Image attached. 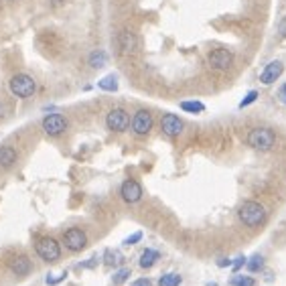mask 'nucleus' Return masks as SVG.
Segmentation results:
<instances>
[{
    "mask_svg": "<svg viewBox=\"0 0 286 286\" xmlns=\"http://www.w3.org/2000/svg\"><path fill=\"white\" fill-rule=\"evenodd\" d=\"M246 266H248L250 272H260V270L264 268V256H262V254H254V256H250V258L246 260Z\"/></svg>",
    "mask_w": 286,
    "mask_h": 286,
    "instance_id": "nucleus-21",
    "label": "nucleus"
},
{
    "mask_svg": "<svg viewBox=\"0 0 286 286\" xmlns=\"http://www.w3.org/2000/svg\"><path fill=\"white\" fill-rule=\"evenodd\" d=\"M67 278V270H63L59 276H53V274H47V278H45V282H47V286H57L61 284L63 280Z\"/></svg>",
    "mask_w": 286,
    "mask_h": 286,
    "instance_id": "nucleus-25",
    "label": "nucleus"
},
{
    "mask_svg": "<svg viewBox=\"0 0 286 286\" xmlns=\"http://www.w3.org/2000/svg\"><path fill=\"white\" fill-rule=\"evenodd\" d=\"M106 126H108V130L118 132V134L120 132H126L130 128V116H128V112L122 110V108L110 110L108 116H106Z\"/></svg>",
    "mask_w": 286,
    "mask_h": 286,
    "instance_id": "nucleus-6",
    "label": "nucleus"
},
{
    "mask_svg": "<svg viewBox=\"0 0 286 286\" xmlns=\"http://www.w3.org/2000/svg\"><path fill=\"white\" fill-rule=\"evenodd\" d=\"M248 144L254 148V150H260V152H266L270 150L274 144H276V132L272 128H254L248 132Z\"/></svg>",
    "mask_w": 286,
    "mask_h": 286,
    "instance_id": "nucleus-3",
    "label": "nucleus"
},
{
    "mask_svg": "<svg viewBox=\"0 0 286 286\" xmlns=\"http://www.w3.org/2000/svg\"><path fill=\"white\" fill-rule=\"evenodd\" d=\"M136 49H138V39H136V35H134L132 31H128V28L120 31V33H118V51H120V55L130 57V55L136 53Z\"/></svg>",
    "mask_w": 286,
    "mask_h": 286,
    "instance_id": "nucleus-11",
    "label": "nucleus"
},
{
    "mask_svg": "<svg viewBox=\"0 0 286 286\" xmlns=\"http://www.w3.org/2000/svg\"><path fill=\"white\" fill-rule=\"evenodd\" d=\"M142 240V232H136V234H132V236H128L126 240H124V246H134V244H138Z\"/></svg>",
    "mask_w": 286,
    "mask_h": 286,
    "instance_id": "nucleus-27",
    "label": "nucleus"
},
{
    "mask_svg": "<svg viewBox=\"0 0 286 286\" xmlns=\"http://www.w3.org/2000/svg\"><path fill=\"white\" fill-rule=\"evenodd\" d=\"M88 63H90L92 69H102V67L108 63V53H106L104 49H96V51H92Z\"/></svg>",
    "mask_w": 286,
    "mask_h": 286,
    "instance_id": "nucleus-16",
    "label": "nucleus"
},
{
    "mask_svg": "<svg viewBox=\"0 0 286 286\" xmlns=\"http://www.w3.org/2000/svg\"><path fill=\"white\" fill-rule=\"evenodd\" d=\"M244 266H246V258H244V256H238V258L232 262V270H234V272H238V270L244 268Z\"/></svg>",
    "mask_w": 286,
    "mask_h": 286,
    "instance_id": "nucleus-28",
    "label": "nucleus"
},
{
    "mask_svg": "<svg viewBox=\"0 0 286 286\" xmlns=\"http://www.w3.org/2000/svg\"><path fill=\"white\" fill-rule=\"evenodd\" d=\"M16 160H18V154L12 146H8V144L0 146V166L2 168H12L16 164Z\"/></svg>",
    "mask_w": 286,
    "mask_h": 286,
    "instance_id": "nucleus-15",
    "label": "nucleus"
},
{
    "mask_svg": "<svg viewBox=\"0 0 286 286\" xmlns=\"http://www.w3.org/2000/svg\"><path fill=\"white\" fill-rule=\"evenodd\" d=\"M152 114L148 110H138L134 114V118H130V128L136 136H146L152 130Z\"/></svg>",
    "mask_w": 286,
    "mask_h": 286,
    "instance_id": "nucleus-9",
    "label": "nucleus"
},
{
    "mask_svg": "<svg viewBox=\"0 0 286 286\" xmlns=\"http://www.w3.org/2000/svg\"><path fill=\"white\" fill-rule=\"evenodd\" d=\"M98 88H100L102 92H118V88H120L118 75H116V73H110V75L102 77V79L98 81Z\"/></svg>",
    "mask_w": 286,
    "mask_h": 286,
    "instance_id": "nucleus-17",
    "label": "nucleus"
},
{
    "mask_svg": "<svg viewBox=\"0 0 286 286\" xmlns=\"http://www.w3.org/2000/svg\"><path fill=\"white\" fill-rule=\"evenodd\" d=\"M128 278H130V268H122V270H118V272L112 276V280H114V284L116 286L124 284Z\"/></svg>",
    "mask_w": 286,
    "mask_h": 286,
    "instance_id": "nucleus-24",
    "label": "nucleus"
},
{
    "mask_svg": "<svg viewBox=\"0 0 286 286\" xmlns=\"http://www.w3.org/2000/svg\"><path fill=\"white\" fill-rule=\"evenodd\" d=\"M122 262H124V258H122V254L118 250H106L104 252V264H108V266H120Z\"/></svg>",
    "mask_w": 286,
    "mask_h": 286,
    "instance_id": "nucleus-20",
    "label": "nucleus"
},
{
    "mask_svg": "<svg viewBox=\"0 0 286 286\" xmlns=\"http://www.w3.org/2000/svg\"><path fill=\"white\" fill-rule=\"evenodd\" d=\"M67 130V118L63 114H47L43 118V132L47 136H61Z\"/></svg>",
    "mask_w": 286,
    "mask_h": 286,
    "instance_id": "nucleus-7",
    "label": "nucleus"
},
{
    "mask_svg": "<svg viewBox=\"0 0 286 286\" xmlns=\"http://www.w3.org/2000/svg\"><path fill=\"white\" fill-rule=\"evenodd\" d=\"M132 286H152V282H150V278H138L132 282Z\"/></svg>",
    "mask_w": 286,
    "mask_h": 286,
    "instance_id": "nucleus-31",
    "label": "nucleus"
},
{
    "mask_svg": "<svg viewBox=\"0 0 286 286\" xmlns=\"http://www.w3.org/2000/svg\"><path fill=\"white\" fill-rule=\"evenodd\" d=\"M282 71H284V63H282L280 59H274V61H270V63L262 69V73H260L258 79H260L262 85H272L276 79H280Z\"/></svg>",
    "mask_w": 286,
    "mask_h": 286,
    "instance_id": "nucleus-12",
    "label": "nucleus"
},
{
    "mask_svg": "<svg viewBox=\"0 0 286 286\" xmlns=\"http://www.w3.org/2000/svg\"><path fill=\"white\" fill-rule=\"evenodd\" d=\"M35 252H37L39 258H41L43 262H47V264L57 262V260L61 258V246H59V242H57L55 238H51V236L39 238L37 244H35Z\"/></svg>",
    "mask_w": 286,
    "mask_h": 286,
    "instance_id": "nucleus-4",
    "label": "nucleus"
},
{
    "mask_svg": "<svg viewBox=\"0 0 286 286\" xmlns=\"http://www.w3.org/2000/svg\"><path fill=\"white\" fill-rule=\"evenodd\" d=\"M61 2H65V0H49V4H51V6H53V8H55V6H59V4H61Z\"/></svg>",
    "mask_w": 286,
    "mask_h": 286,
    "instance_id": "nucleus-33",
    "label": "nucleus"
},
{
    "mask_svg": "<svg viewBox=\"0 0 286 286\" xmlns=\"http://www.w3.org/2000/svg\"><path fill=\"white\" fill-rule=\"evenodd\" d=\"M254 278L252 276H244V274H236V276H232V280H230V284L232 286H254Z\"/></svg>",
    "mask_w": 286,
    "mask_h": 286,
    "instance_id": "nucleus-23",
    "label": "nucleus"
},
{
    "mask_svg": "<svg viewBox=\"0 0 286 286\" xmlns=\"http://www.w3.org/2000/svg\"><path fill=\"white\" fill-rule=\"evenodd\" d=\"M207 63H209V67L215 69V71H227V69L232 67V63H234V53H232L230 49H223V47L213 49V51L207 55Z\"/></svg>",
    "mask_w": 286,
    "mask_h": 286,
    "instance_id": "nucleus-5",
    "label": "nucleus"
},
{
    "mask_svg": "<svg viewBox=\"0 0 286 286\" xmlns=\"http://www.w3.org/2000/svg\"><path fill=\"white\" fill-rule=\"evenodd\" d=\"M63 246L71 252H81L85 246H88V236L83 230L79 227H69L65 234H63Z\"/></svg>",
    "mask_w": 286,
    "mask_h": 286,
    "instance_id": "nucleus-8",
    "label": "nucleus"
},
{
    "mask_svg": "<svg viewBox=\"0 0 286 286\" xmlns=\"http://www.w3.org/2000/svg\"><path fill=\"white\" fill-rule=\"evenodd\" d=\"M217 266H219V268H227V266H232V260H227V258H225V260H219Z\"/></svg>",
    "mask_w": 286,
    "mask_h": 286,
    "instance_id": "nucleus-32",
    "label": "nucleus"
},
{
    "mask_svg": "<svg viewBox=\"0 0 286 286\" xmlns=\"http://www.w3.org/2000/svg\"><path fill=\"white\" fill-rule=\"evenodd\" d=\"M120 195H122V199L126 201V203H138L140 199H142V187H140V183L138 181H134V179H126L124 183H122V187H120Z\"/></svg>",
    "mask_w": 286,
    "mask_h": 286,
    "instance_id": "nucleus-13",
    "label": "nucleus"
},
{
    "mask_svg": "<svg viewBox=\"0 0 286 286\" xmlns=\"http://www.w3.org/2000/svg\"><path fill=\"white\" fill-rule=\"evenodd\" d=\"M160 130H162V134H166L170 138H177V136L183 134L185 124H183V120L177 114H164L160 118Z\"/></svg>",
    "mask_w": 286,
    "mask_h": 286,
    "instance_id": "nucleus-10",
    "label": "nucleus"
},
{
    "mask_svg": "<svg viewBox=\"0 0 286 286\" xmlns=\"http://www.w3.org/2000/svg\"><path fill=\"white\" fill-rule=\"evenodd\" d=\"M179 108L183 112H187V114H201V112H205V104L199 102V100H185V102L179 104Z\"/></svg>",
    "mask_w": 286,
    "mask_h": 286,
    "instance_id": "nucleus-18",
    "label": "nucleus"
},
{
    "mask_svg": "<svg viewBox=\"0 0 286 286\" xmlns=\"http://www.w3.org/2000/svg\"><path fill=\"white\" fill-rule=\"evenodd\" d=\"M10 270H12V274L18 276V278L28 276L31 270H33V262H31L24 254H18V256H14V258L10 260Z\"/></svg>",
    "mask_w": 286,
    "mask_h": 286,
    "instance_id": "nucleus-14",
    "label": "nucleus"
},
{
    "mask_svg": "<svg viewBox=\"0 0 286 286\" xmlns=\"http://www.w3.org/2000/svg\"><path fill=\"white\" fill-rule=\"evenodd\" d=\"M181 276L179 274H173V272H168V274H162L160 278H158V286H181Z\"/></svg>",
    "mask_w": 286,
    "mask_h": 286,
    "instance_id": "nucleus-22",
    "label": "nucleus"
},
{
    "mask_svg": "<svg viewBox=\"0 0 286 286\" xmlns=\"http://www.w3.org/2000/svg\"><path fill=\"white\" fill-rule=\"evenodd\" d=\"M4 116V108H2V104H0V118Z\"/></svg>",
    "mask_w": 286,
    "mask_h": 286,
    "instance_id": "nucleus-34",
    "label": "nucleus"
},
{
    "mask_svg": "<svg viewBox=\"0 0 286 286\" xmlns=\"http://www.w3.org/2000/svg\"><path fill=\"white\" fill-rule=\"evenodd\" d=\"M256 100H258V92H256V90H252V92H248V94H246V98L240 102V108H248V106H252Z\"/></svg>",
    "mask_w": 286,
    "mask_h": 286,
    "instance_id": "nucleus-26",
    "label": "nucleus"
},
{
    "mask_svg": "<svg viewBox=\"0 0 286 286\" xmlns=\"http://www.w3.org/2000/svg\"><path fill=\"white\" fill-rule=\"evenodd\" d=\"M8 90L12 92V96H16V98H20V100H26V98L35 96L37 83H35V79H33L31 75H26V73H16V75H12V77L8 79Z\"/></svg>",
    "mask_w": 286,
    "mask_h": 286,
    "instance_id": "nucleus-2",
    "label": "nucleus"
},
{
    "mask_svg": "<svg viewBox=\"0 0 286 286\" xmlns=\"http://www.w3.org/2000/svg\"><path fill=\"white\" fill-rule=\"evenodd\" d=\"M158 258H160V254H158L156 250L146 248V250L142 252V256H140V260H138V264H140V268H152V266L156 264Z\"/></svg>",
    "mask_w": 286,
    "mask_h": 286,
    "instance_id": "nucleus-19",
    "label": "nucleus"
},
{
    "mask_svg": "<svg viewBox=\"0 0 286 286\" xmlns=\"http://www.w3.org/2000/svg\"><path fill=\"white\" fill-rule=\"evenodd\" d=\"M278 100H280V102L286 106V83H282V85H280V90H278Z\"/></svg>",
    "mask_w": 286,
    "mask_h": 286,
    "instance_id": "nucleus-30",
    "label": "nucleus"
},
{
    "mask_svg": "<svg viewBox=\"0 0 286 286\" xmlns=\"http://www.w3.org/2000/svg\"><path fill=\"white\" fill-rule=\"evenodd\" d=\"M238 217H240V221H242L244 225H248V227H258V225H262L264 219H266V209H264V205H260L258 201H246V203H242V207L238 209Z\"/></svg>",
    "mask_w": 286,
    "mask_h": 286,
    "instance_id": "nucleus-1",
    "label": "nucleus"
},
{
    "mask_svg": "<svg viewBox=\"0 0 286 286\" xmlns=\"http://www.w3.org/2000/svg\"><path fill=\"white\" fill-rule=\"evenodd\" d=\"M96 264H98V258L94 256V258H90V260H85V262H81V264H79V268H94Z\"/></svg>",
    "mask_w": 286,
    "mask_h": 286,
    "instance_id": "nucleus-29",
    "label": "nucleus"
}]
</instances>
